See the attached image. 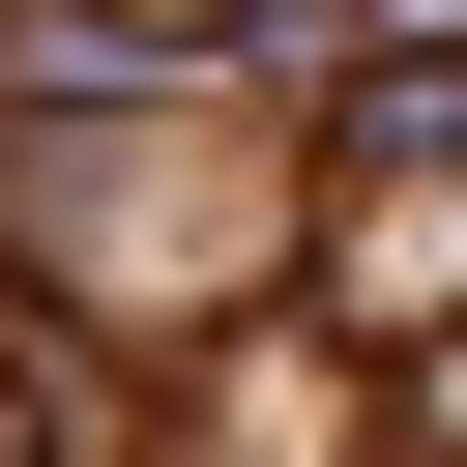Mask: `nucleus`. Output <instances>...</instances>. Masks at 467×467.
I'll return each instance as SVG.
<instances>
[{"instance_id": "nucleus-1", "label": "nucleus", "mask_w": 467, "mask_h": 467, "mask_svg": "<svg viewBox=\"0 0 467 467\" xmlns=\"http://www.w3.org/2000/svg\"><path fill=\"white\" fill-rule=\"evenodd\" d=\"M292 263H321L292 117H0V321L88 350L117 409L204 379L234 321H292Z\"/></svg>"}, {"instance_id": "nucleus-2", "label": "nucleus", "mask_w": 467, "mask_h": 467, "mask_svg": "<svg viewBox=\"0 0 467 467\" xmlns=\"http://www.w3.org/2000/svg\"><path fill=\"white\" fill-rule=\"evenodd\" d=\"M0 467H146V409H117L88 350H29V321H0Z\"/></svg>"}, {"instance_id": "nucleus-3", "label": "nucleus", "mask_w": 467, "mask_h": 467, "mask_svg": "<svg viewBox=\"0 0 467 467\" xmlns=\"http://www.w3.org/2000/svg\"><path fill=\"white\" fill-rule=\"evenodd\" d=\"M409 438H438V467H467V350H409Z\"/></svg>"}]
</instances>
